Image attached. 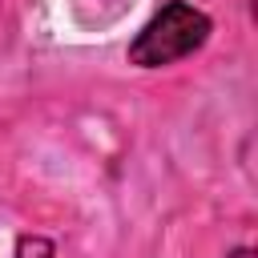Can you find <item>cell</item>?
I'll list each match as a JSON object with an SVG mask.
<instances>
[{
	"label": "cell",
	"mask_w": 258,
	"mask_h": 258,
	"mask_svg": "<svg viewBox=\"0 0 258 258\" xmlns=\"http://www.w3.org/2000/svg\"><path fill=\"white\" fill-rule=\"evenodd\" d=\"M210 28L214 24L202 8H194L189 0H169L129 40V64L161 69V64H173V60H185L189 52H198L210 40Z\"/></svg>",
	"instance_id": "6da1fadb"
},
{
	"label": "cell",
	"mask_w": 258,
	"mask_h": 258,
	"mask_svg": "<svg viewBox=\"0 0 258 258\" xmlns=\"http://www.w3.org/2000/svg\"><path fill=\"white\" fill-rule=\"evenodd\" d=\"M16 258H56V246L40 234H20L16 238Z\"/></svg>",
	"instance_id": "7a4b0ae2"
},
{
	"label": "cell",
	"mask_w": 258,
	"mask_h": 258,
	"mask_svg": "<svg viewBox=\"0 0 258 258\" xmlns=\"http://www.w3.org/2000/svg\"><path fill=\"white\" fill-rule=\"evenodd\" d=\"M234 258H250V250H234Z\"/></svg>",
	"instance_id": "3957f363"
}]
</instances>
